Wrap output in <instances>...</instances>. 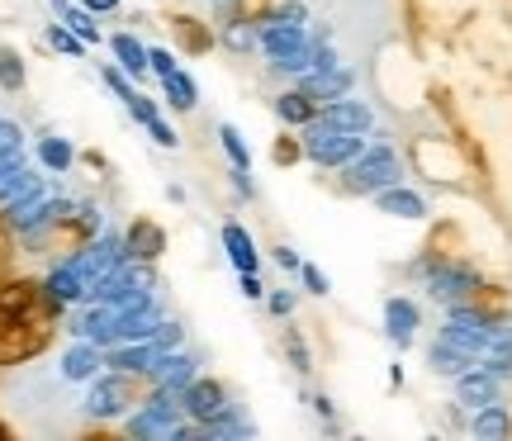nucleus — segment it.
<instances>
[{"label":"nucleus","mask_w":512,"mask_h":441,"mask_svg":"<svg viewBox=\"0 0 512 441\" xmlns=\"http://www.w3.org/2000/svg\"><path fill=\"white\" fill-rule=\"evenodd\" d=\"M57 304L34 280H0V366H19L53 342Z\"/></svg>","instance_id":"1"},{"label":"nucleus","mask_w":512,"mask_h":441,"mask_svg":"<svg viewBox=\"0 0 512 441\" xmlns=\"http://www.w3.org/2000/svg\"><path fill=\"white\" fill-rule=\"evenodd\" d=\"M418 323H422L418 304H408L403 294H394V299L384 304V328H389V337H394V347H413V337H418Z\"/></svg>","instance_id":"2"},{"label":"nucleus","mask_w":512,"mask_h":441,"mask_svg":"<svg viewBox=\"0 0 512 441\" xmlns=\"http://www.w3.org/2000/svg\"><path fill=\"white\" fill-rule=\"evenodd\" d=\"M460 404H470V408H484V404H498V375L489 366H479V370H460Z\"/></svg>","instance_id":"3"},{"label":"nucleus","mask_w":512,"mask_h":441,"mask_svg":"<svg viewBox=\"0 0 512 441\" xmlns=\"http://www.w3.org/2000/svg\"><path fill=\"white\" fill-rule=\"evenodd\" d=\"M384 214H394V219H427V200L413 195V190H403V185H384L380 195H375Z\"/></svg>","instance_id":"4"},{"label":"nucleus","mask_w":512,"mask_h":441,"mask_svg":"<svg viewBox=\"0 0 512 441\" xmlns=\"http://www.w3.org/2000/svg\"><path fill=\"white\" fill-rule=\"evenodd\" d=\"M275 110H280V119H285V124H313V119H318V95L309 91V86H304V91H290V95H280V100H275Z\"/></svg>","instance_id":"5"},{"label":"nucleus","mask_w":512,"mask_h":441,"mask_svg":"<svg viewBox=\"0 0 512 441\" xmlns=\"http://www.w3.org/2000/svg\"><path fill=\"white\" fill-rule=\"evenodd\" d=\"M223 242H228V257H233L238 271H261V252L252 247V238L242 233L238 223H228V228H223Z\"/></svg>","instance_id":"6"},{"label":"nucleus","mask_w":512,"mask_h":441,"mask_svg":"<svg viewBox=\"0 0 512 441\" xmlns=\"http://www.w3.org/2000/svg\"><path fill=\"white\" fill-rule=\"evenodd\" d=\"M171 34L181 38L190 53H209V48H214V34L204 29L200 19H190V15H176V19H171Z\"/></svg>","instance_id":"7"},{"label":"nucleus","mask_w":512,"mask_h":441,"mask_svg":"<svg viewBox=\"0 0 512 441\" xmlns=\"http://www.w3.org/2000/svg\"><path fill=\"white\" fill-rule=\"evenodd\" d=\"M114 53H119V62H124V72H133L138 81H143L152 67H147V48L138 43V38H128V34H119L114 38Z\"/></svg>","instance_id":"8"},{"label":"nucleus","mask_w":512,"mask_h":441,"mask_svg":"<svg viewBox=\"0 0 512 441\" xmlns=\"http://www.w3.org/2000/svg\"><path fill=\"white\" fill-rule=\"evenodd\" d=\"M166 95H171V110H195L200 105V91H195V81L185 72H166Z\"/></svg>","instance_id":"9"},{"label":"nucleus","mask_w":512,"mask_h":441,"mask_svg":"<svg viewBox=\"0 0 512 441\" xmlns=\"http://www.w3.org/2000/svg\"><path fill=\"white\" fill-rule=\"evenodd\" d=\"M512 432V418L503 413V404H484L475 418V437H508Z\"/></svg>","instance_id":"10"},{"label":"nucleus","mask_w":512,"mask_h":441,"mask_svg":"<svg viewBox=\"0 0 512 441\" xmlns=\"http://www.w3.org/2000/svg\"><path fill=\"white\" fill-rule=\"evenodd\" d=\"M219 138H223V152L233 157V166H238V171H252V152H247V143H242V133L233 129V124H223Z\"/></svg>","instance_id":"11"},{"label":"nucleus","mask_w":512,"mask_h":441,"mask_svg":"<svg viewBox=\"0 0 512 441\" xmlns=\"http://www.w3.org/2000/svg\"><path fill=\"white\" fill-rule=\"evenodd\" d=\"M285 0H238V24H261V19H271Z\"/></svg>","instance_id":"12"},{"label":"nucleus","mask_w":512,"mask_h":441,"mask_svg":"<svg viewBox=\"0 0 512 441\" xmlns=\"http://www.w3.org/2000/svg\"><path fill=\"white\" fill-rule=\"evenodd\" d=\"M143 242H147V257L162 252V233H157L152 223H138V228H133V252H143Z\"/></svg>","instance_id":"13"},{"label":"nucleus","mask_w":512,"mask_h":441,"mask_svg":"<svg viewBox=\"0 0 512 441\" xmlns=\"http://www.w3.org/2000/svg\"><path fill=\"white\" fill-rule=\"evenodd\" d=\"M0 81H5L10 91H15L19 81H24V72H19V57L10 53V48H0Z\"/></svg>","instance_id":"14"},{"label":"nucleus","mask_w":512,"mask_h":441,"mask_svg":"<svg viewBox=\"0 0 512 441\" xmlns=\"http://www.w3.org/2000/svg\"><path fill=\"white\" fill-rule=\"evenodd\" d=\"M299 276H304V285H309V294H328V276L318 271V266H309V261H299Z\"/></svg>","instance_id":"15"},{"label":"nucleus","mask_w":512,"mask_h":441,"mask_svg":"<svg viewBox=\"0 0 512 441\" xmlns=\"http://www.w3.org/2000/svg\"><path fill=\"white\" fill-rule=\"evenodd\" d=\"M147 67H152L157 76L176 72V62H171V53H166V48H147Z\"/></svg>","instance_id":"16"},{"label":"nucleus","mask_w":512,"mask_h":441,"mask_svg":"<svg viewBox=\"0 0 512 441\" xmlns=\"http://www.w3.org/2000/svg\"><path fill=\"white\" fill-rule=\"evenodd\" d=\"M147 129H152V138H157V143H162V147H176V143H181V138H176V133H171V129H166V124H162V119H152Z\"/></svg>","instance_id":"17"},{"label":"nucleus","mask_w":512,"mask_h":441,"mask_svg":"<svg viewBox=\"0 0 512 441\" xmlns=\"http://www.w3.org/2000/svg\"><path fill=\"white\" fill-rule=\"evenodd\" d=\"M275 162H299V143L280 138V143H275Z\"/></svg>","instance_id":"18"},{"label":"nucleus","mask_w":512,"mask_h":441,"mask_svg":"<svg viewBox=\"0 0 512 441\" xmlns=\"http://www.w3.org/2000/svg\"><path fill=\"white\" fill-rule=\"evenodd\" d=\"M72 24H76V34L86 38V43H95V38H100V29H95V24H91L86 15H72Z\"/></svg>","instance_id":"19"},{"label":"nucleus","mask_w":512,"mask_h":441,"mask_svg":"<svg viewBox=\"0 0 512 441\" xmlns=\"http://www.w3.org/2000/svg\"><path fill=\"white\" fill-rule=\"evenodd\" d=\"M242 294H247V299H261V280H256V271H242Z\"/></svg>","instance_id":"20"},{"label":"nucleus","mask_w":512,"mask_h":441,"mask_svg":"<svg viewBox=\"0 0 512 441\" xmlns=\"http://www.w3.org/2000/svg\"><path fill=\"white\" fill-rule=\"evenodd\" d=\"M275 261H280L285 271H299V257H294L290 247H275Z\"/></svg>","instance_id":"21"},{"label":"nucleus","mask_w":512,"mask_h":441,"mask_svg":"<svg viewBox=\"0 0 512 441\" xmlns=\"http://www.w3.org/2000/svg\"><path fill=\"white\" fill-rule=\"evenodd\" d=\"M5 266H10V238H5V228H0V280H5Z\"/></svg>","instance_id":"22"},{"label":"nucleus","mask_w":512,"mask_h":441,"mask_svg":"<svg viewBox=\"0 0 512 441\" xmlns=\"http://www.w3.org/2000/svg\"><path fill=\"white\" fill-rule=\"evenodd\" d=\"M53 43H57V48H67V53H81V43H76L72 34H53Z\"/></svg>","instance_id":"23"},{"label":"nucleus","mask_w":512,"mask_h":441,"mask_svg":"<svg viewBox=\"0 0 512 441\" xmlns=\"http://www.w3.org/2000/svg\"><path fill=\"white\" fill-rule=\"evenodd\" d=\"M271 309H275V313H290V309H294V299H290V294H275Z\"/></svg>","instance_id":"24"},{"label":"nucleus","mask_w":512,"mask_h":441,"mask_svg":"<svg viewBox=\"0 0 512 441\" xmlns=\"http://www.w3.org/2000/svg\"><path fill=\"white\" fill-rule=\"evenodd\" d=\"M95 10H114V0H91Z\"/></svg>","instance_id":"25"}]
</instances>
